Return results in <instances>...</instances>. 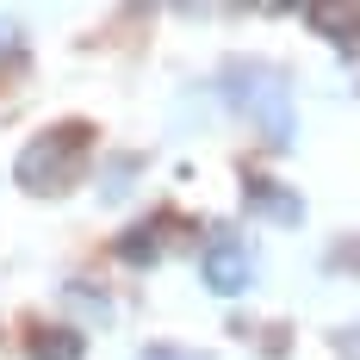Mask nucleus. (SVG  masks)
Masks as SVG:
<instances>
[{
  "instance_id": "1",
  "label": "nucleus",
  "mask_w": 360,
  "mask_h": 360,
  "mask_svg": "<svg viewBox=\"0 0 360 360\" xmlns=\"http://www.w3.org/2000/svg\"><path fill=\"white\" fill-rule=\"evenodd\" d=\"M224 106L236 112V118H249L267 143H292V131H298L286 75L267 69V63H230L224 69Z\"/></svg>"
},
{
  "instance_id": "2",
  "label": "nucleus",
  "mask_w": 360,
  "mask_h": 360,
  "mask_svg": "<svg viewBox=\"0 0 360 360\" xmlns=\"http://www.w3.org/2000/svg\"><path fill=\"white\" fill-rule=\"evenodd\" d=\"M81 162H87V124H50V131H37L32 143L19 149L13 180L25 193H63L81 174Z\"/></svg>"
},
{
  "instance_id": "3",
  "label": "nucleus",
  "mask_w": 360,
  "mask_h": 360,
  "mask_svg": "<svg viewBox=\"0 0 360 360\" xmlns=\"http://www.w3.org/2000/svg\"><path fill=\"white\" fill-rule=\"evenodd\" d=\"M199 280H205V292H217V298L249 292V280H255L249 243H236V236H217V243H205V255H199Z\"/></svg>"
},
{
  "instance_id": "4",
  "label": "nucleus",
  "mask_w": 360,
  "mask_h": 360,
  "mask_svg": "<svg viewBox=\"0 0 360 360\" xmlns=\"http://www.w3.org/2000/svg\"><path fill=\"white\" fill-rule=\"evenodd\" d=\"M249 212H261L267 217V224H304V199H298V193H292V186H280V180H261L255 174L249 180Z\"/></svg>"
},
{
  "instance_id": "5",
  "label": "nucleus",
  "mask_w": 360,
  "mask_h": 360,
  "mask_svg": "<svg viewBox=\"0 0 360 360\" xmlns=\"http://www.w3.org/2000/svg\"><path fill=\"white\" fill-rule=\"evenodd\" d=\"M304 19H311V32L335 37V50L360 56V6H311Z\"/></svg>"
},
{
  "instance_id": "6",
  "label": "nucleus",
  "mask_w": 360,
  "mask_h": 360,
  "mask_svg": "<svg viewBox=\"0 0 360 360\" xmlns=\"http://www.w3.org/2000/svg\"><path fill=\"white\" fill-rule=\"evenodd\" d=\"M87 354V342H81V329H56V323H37L25 335V360H81Z\"/></svg>"
},
{
  "instance_id": "7",
  "label": "nucleus",
  "mask_w": 360,
  "mask_h": 360,
  "mask_svg": "<svg viewBox=\"0 0 360 360\" xmlns=\"http://www.w3.org/2000/svg\"><path fill=\"white\" fill-rule=\"evenodd\" d=\"M168 217H149V224H137V230H124L118 236V255L131 261V267H149V261H162V249H168Z\"/></svg>"
},
{
  "instance_id": "8",
  "label": "nucleus",
  "mask_w": 360,
  "mask_h": 360,
  "mask_svg": "<svg viewBox=\"0 0 360 360\" xmlns=\"http://www.w3.org/2000/svg\"><path fill=\"white\" fill-rule=\"evenodd\" d=\"M143 360H212V354H193V348H174V342H155V348H143Z\"/></svg>"
},
{
  "instance_id": "9",
  "label": "nucleus",
  "mask_w": 360,
  "mask_h": 360,
  "mask_svg": "<svg viewBox=\"0 0 360 360\" xmlns=\"http://www.w3.org/2000/svg\"><path fill=\"white\" fill-rule=\"evenodd\" d=\"M342 354H360V329H342V342H335Z\"/></svg>"
},
{
  "instance_id": "10",
  "label": "nucleus",
  "mask_w": 360,
  "mask_h": 360,
  "mask_svg": "<svg viewBox=\"0 0 360 360\" xmlns=\"http://www.w3.org/2000/svg\"><path fill=\"white\" fill-rule=\"evenodd\" d=\"M0 56H13V50H0Z\"/></svg>"
}]
</instances>
